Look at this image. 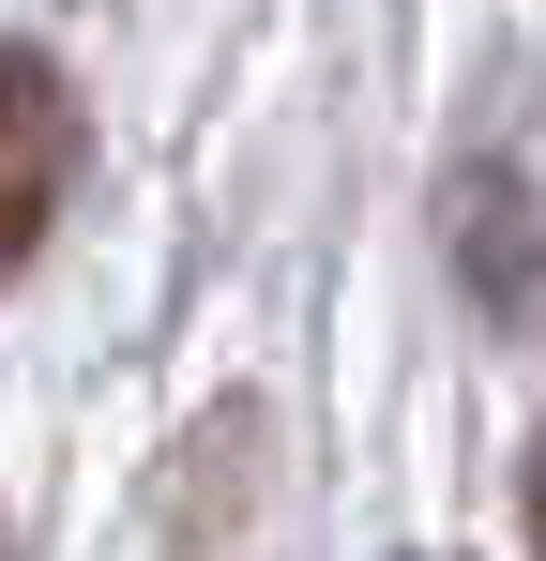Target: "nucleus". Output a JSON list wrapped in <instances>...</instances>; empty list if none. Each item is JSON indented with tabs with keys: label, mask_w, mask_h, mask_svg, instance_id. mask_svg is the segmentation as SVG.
I'll return each mask as SVG.
<instances>
[{
	"label": "nucleus",
	"mask_w": 546,
	"mask_h": 561,
	"mask_svg": "<svg viewBox=\"0 0 546 561\" xmlns=\"http://www.w3.org/2000/svg\"><path fill=\"white\" fill-rule=\"evenodd\" d=\"M0 106H15L0 259H46V228H61V197H77V92H61V61H46V46H15V61H0Z\"/></svg>",
	"instance_id": "obj_1"
},
{
	"label": "nucleus",
	"mask_w": 546,
	"mask_h": 561,
	"mask_svg": "<svg viewBox=\"0 0 546 561\" xmlns=\"http://www.w3.org/2000/svg\"><path fill=\"white\" fill-rule=\"evenodd\" d=\"M455 274H470L486 319L532 304V197H516V168H455Z\"/></svg>",
	"instance_id": "obj_2"
},
{
	"label": "nucleus",
	"mask_w": 546,
	"mask_h": 561,
	"mask_svg": "<svg viewBox=\"0 0 546 561\" xmlns=\"http://www.w3.org/2000/svg\"><path fill=\"white\" fill-rule=\"evenodd\" d=\"M516 516H532V561H546V440L516 456Z\"/></svg>",
	"instance_id": "obj_3"
}]
</instances>
